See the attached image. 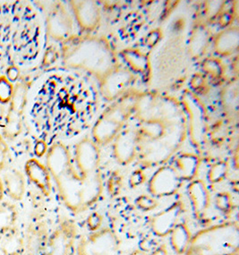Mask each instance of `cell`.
Listing matches in <instances>:
<instances>
[{"label": "cell", "instance_id": "cell-7", "mask_svg": "<svg viewBox=\"0 0 239 255\" xmlns=\"http://www.w3.org/2000/svg\"><path fill=\"white\" fill-rule=\"evenodd\" d=\"M129 113L128 105L115 106L102 116L95 128L94 135L99 142L106 143L119 131Z\"/></svg>", "mask_w": 239, "mask_h": 255}, {"label": "cell", "instance_id": "cell-21", "mask_svg": "<svg viewBox=\"0 0 239 255\" xmlns=\"http://www.w3.org/2000/svg\"><path fill=\"white\" fill-rule=\"evenodd\" d=\"M199 166L200 160L196 156L186 154L177 158L176 169L181 178L191 180L197 175Z\"/></svg>", "mask_w": 239, "mask_h": 255}, {"label": "cell", "instance_id": "cell-23", "mask_svg": "<svg viewBox=\"0 0 239 255\" xmlns=\"http://www.w3.org/2000/svg\"><path fill=\"white\" fill-rule=\"evenodd\" d=\"M215 205L219 211L224 215L230 214L233 210V201L231 194L227 192H222L217 194L215 198Z\"/></svg>", "mask_w": 239, "mask_h": 255}, {"label": "cell", "instance_id": "cell-9", "mask_svg": "<svg viewBox=\"0 0 239 255\" xmlns=\"http://www.w3.org/2000/svg\"><path fill=\"white\" fill-rule=\"evenodd\" d=\"M186 211L182 202H176L164 211L153 216L150 221L151 232L158 238H166L179 223L181 216Z\"/></svg>", "mask_w": 239, "mask_h": 255}, {"label": "cell", "instance_id": "cell-29", "mask_svg": "<svg viewBox=\"0 0 239 255\" xmlns=\"http://www.w3.org/2000/svg\"><path fill=\"white\" fill-rule=\"evenodd\" d=\"M120 177L118 176H114L112 178H111V180L110 181V187H109V190H110V194H118V192L120 191Z\"/></svg>", "mask_w": 239, "mask_h": 255}, {"label": "cell", "instance_id": "cell-32", "mask_svg": "<svg viewBox=\"0 0 239 255\" xmlns=\"http://www.w3.org/2000/svg\"><path fill=\"white\" fill-rule=\"evenodd\" d=\"M47 150V147L45 145L44 143L42 142H39L35 147V153L38 157H41L42 155H44Z\"/></svg>", "mask_w": 239, "mask_h": 255}, {"label": "cell", "instance_id": "cell-35", "mask_svg": "<svg viewBox=\"0 0 239 255\" xmlns=\"http://www.w3.org/2000/svg\"><path fill=\"white\" fill-rule=\"evenodd\" d=\"M128 255H147L145 252L142 251V250H139V249H136V250H133V252H131Z\"/></svg>", "mask_w": 239, "mask_h": 255}, {"label": "cell", "instance_id": "cell-6", "mask_svg": "<svg viewBox=\"0 0 239 255\" xmlns=\"http://www.w3.org/2000/svg\"><path fill=\"white\" fill-rule=\"evenodd\" d=\"M181 180L176 168L168 166L159 167L149 181L148 190L156 198L171 196L180 188Z\"/></svg>", "mask_w": 239, "mask_h": 255}, {"label": "cell", "instance_id": "cell-33", "mask_svg": "<svg viewBox=\"0 0 239 255\" xmlns=\"http://www.w3.org/2000/svg\"><path fill=\"white\" fill-rule=\"evenodd\" d=\"M4 185H3V182L0 177V203L4 201Z\"/></svg>", "mask_w": 239, "mask_h": 255}, {"label": "cell", "instance_id": "cell-3", "mask_svg": "<svg viewBox=\"0 0 239 255\" xmlns=\"http://www.w3.org/2000/svg\"><path fill=\"white\" fill-rule=\"evenodd\" d=\"M120 241L118 234L111 227H102L95 232L81 238L77 247V255H116L120 251Z\"/></svg>", "mask_w": 239, "mask_h": 255}, {"label": "cell", "instance_id": "cell-10", "mask_svg": "<svg viewBox=\"0 0 239 255\" xmlns=\"http://www.w3.org/2000/svg\"><path fill=\"white\" fill-rule=\"evenodd\" d=\"M80 176L87 178L99 172L100 152L92 141H84L77 144L73 159Z\"/></svg>", "mask_w": 239, "mask_h": 255}, {"label": "cell", "instance_id": "cell-22", "mask_svg": "<svg viewBox=\"0 0 239 255\" xmlns=\"http://www.w3.org/2000/svg\"><path fill=\"white\" fill-rule=\"evenodd\" d=\"M14 85L5 75H0V104H8L13 96Z\"/></svg>", "mask_w": 239, "mask_h": 255}, {"label": "cell", "instance_id": "cell-2", "mask_svg": "<svg viewBox=\"0 0 239 255\" xmlns=\"http://www.w3.org/2000/svg\"><path fill=\"white\" fill-rule=\"evenodd\" d=\"M239 223L230 220L193 234L185 255H239Z\"/></svg>", "mask_w": 239, "mask_h": 255}, {"label": "cell", "instance_id": "cell-11", "mask_svg": "<svg viewBox=\"0 0 239 255\" xmlns=\"http://www.w3.org/2000/svg\"><path fill=\"white\" fill-rule=\"evenodd\" d=\"M72 23L67 11L61 5H56L47 18V33L55 40L67 38L71 31Z\"/></svg>", "mask_w": 239, "mask_h": 255}, {"label": "cell", "instance_id": "cell-27", "mask_svg": "<svg viewBox=\"0 0 239 255\" xmlns=\"http://www.w3.org/2000/svg\"><path fill=\"white\" fill-rule=\"evenodd\" d=\"M9 149L7 142L0 134V172L3 171L7 166Z\"/></svg>", "mask_w": 239, "mask_h": 255}, {"label": "cell", "instance_id": "cell-1", "mask_svg": "<svg viewBox=\"0 0 239 255\" xmlns=\"http://www.w3.org/2000/svg\"><path fill=\"white\" fill-rule=\"evenodd\" d=\"M46 167L53 177L59 196L67 209L76 214L84 211V187L91 176L87 178L80 176L67 147L62 143L51 146L46 156Z\"/></svg>", "mask_w": 239, "mask_h": 255}, {"label": "cell", "instance_id": "cell-19", "mask_svg": "<svg viewBox=\"0 0 239 255\" xmlns=\"http://www.w3.org/2000/svg\"><path fill=\"white\" fill-rule=\"evenodd\" d=\"M80 4H74L76 18L81 25L85 28H92L98 21L97 6L93 2H78Z\"/></svg>", "mask_w": 239, "mask_h": 255}, {"label": "cell", "instance_id": "cell-14", "mask_svg": "<svg viewBox=\"0 0 239 255\" xmlns=\"http://www.w3.org/2000/svg\"><path fill=\"white\" fill-rule=\"evenodd\" d=\"M1 179L4 195L12 202L22 201L26 192V181L23 173L17 168H11L4 172Z\"/></svg>", "mask_w": 239, "mask_h": 255}, {"label": "cell", "instance_id": "cell-15", "mask_svg": "<svg viewBox=\"0 0 239 255\" xmlns=\"http://www.w3.org/2000/svg\"><path fill=\"white\" fill-rule=\"evenodd\" d=\"M115 157L119 163L127 165L132 162L136 154V141L132 132H124L116 141Z\"/></svg>", "mask_w": 239, "mask_h": 255}, {"label": "cell", "instance_id": "cell-4", "mask_svg": "<svg viewBox=\"0 0 239 255\" xmlns=\"http://www.w3.org/2000/svg\"><path fill=\"white\" fill-rule=\"evenodd\" d=\"M28 86L24 83H18L14 86L13 96L9 102L7 114L5 115L3 126L4 140L13 141L22 132V118L26 107Z\"/></svg>", "mask_w": 239, "mask_h": 255}, {"label": "cell", "instance_id": "cell-30", "mask_svg": "<svg viewBox=\"0 0 239 255\" xmlns=\"http://www.w3.org/2000/svg\"><path fill=\"white\" fill-rule=\"evenodd\" d=\"M20 75V71L16 66H10L7 71H6V78L11 82H16Z\"/></svg>", "mask_w": 239, "mask_h": 255}, {"label": "cell", "instance_id": "cell-17", "mask_svg": "<svg viewBox=\"0 0 239 255\" xmlns=\"http://www.w3.org/2000/svg\"><path fill=\"white\" fill-rule=\"evenodd\" d=\"M193 234L186 222H179L169 234V243L177 255H185L190 245Z\"/></svg>", "mask_w": 239, "mask_h": 255}, {"label": "cell", "instance_id": "cell-18", "mask_svg": "<svg viewBox=\"0 0 239 255\" xmlns=\"http://www.w3.org/2000/svg\"><path fill=\"white\" fill-rule=\"evenodd\" d=\"M17 206L11 201H3L0 203V235L16 227L17 223Z\"/></svg>", "mask_w": 239, "mask_h": 255}, {"label": "cell", "instance_id": "cell-13", "mask_svg": "<svg viewBox=\"0 0 239 255\" xmlns=\"http://www.w3.org/2000/svg\"><path fill=\"white\" fill-rule=\"evenodd\" d=\"M187 190L195 218L204 220L211 204V196L206 185L202 180H195L188 185Z\"/></svg>", "mask_w": 239, "mask_h": 255}, {"label": "cell", "instance_id": "cell-31", "mask_svg": "<svg viewBox=\"0 0 239 255\" xmlns=\"http://www.w3.org/2000/svg\"><path fill=\"white\" fill-rule=\"evenodd\" d=\"M151 255H168V248L166 245H160L159 247L155 248Z\"/></svg>", "mask_w": 239, "mask_h": 255}, {"label": "cell", "instance_id": "cell-34", "mask_svg": "<svg viewBox=\"0 0 239 255\" xmlns=\"http://www.w3.org/2000/svg\"><path fill=\"white\" fill-rule=\"evenodd\" d=\"M4 117H5V116H4V106L2 105V104H0V127H1L2 123L4 122Z\"/></svg>", "mask_w": 239, "mask_h": 255}, {"label": "cell", "instance_id": "cell-24", "mask_svg": "<svg viewBox=\"0 0 239 255\" xmlns=\"http://www.w3.org/2000/svg\"><path fill=\"white\" fill-rule=\"evenodd\" d=\"M229 171V167L226 162L215 164L209 172V180L213 184H217L225 179Z\"/></svg>", "mask_w": 239, "mask_h": 255}, {"label": "cell", "instance_id": "cell-26", "mask_svg": "<svg viewBox=\"0 0 239 255\" xmlns=\"http://www.w3.org/2000/svg\"><path fill=\"white\" fill-rule=\"evenodd\" d=\"M136 205L142 211H151L158 207V202L153 197L142 195L136 199Z\"/></svg>", "mask_w": 239, "mask_h": 255}, {"label": "cell", "instance_id": "cell-5", "mask_svg": "<svg viewBox=\"0 0 239 255\" xmlns=\"http://www.w3.org/2000/svg\"><path fill=\"white\" fill-rule=\"evenodd\" d=\"M77 235L76 222L71 219L63 218L49 235L43 255H73Z\"/></svg>", "mask_w": 239, "mask_h": 255}, {"label": "cell", "instance_id": "cell-12", "mask_svg": "<svg viewBox=\"0 0 239 255\" xmlns=\"http://www.w3.org/2000/svg\"><path fill=\"white\" fill-rule=\"evenodd\" d=\"M24 172L28 179L40 190L44 196L51 193V175L46 165L37 158H30L24 165Z\"/></svg>", "mask_w": 239, "mask_h": 255}, {"label": "cell", "instance_id": "cell-25", "mask_svg": "<svg viewBox=\"0 0 239 255\" xmlns=\"http://www.w3.org/2000/svg\"><path fill=\"white\" fill-rule=\"evenodd\" d=\"M103 225V216L100 212H92L90 215L87 217L86 220V226L91 232H95L99 229L102 228Z\"/></svg>", "mask_w": 239, "mask_h": 255}, {"label": "cell", "instance_id": "cell-28", "mask_svg": "<svg viewBox=\"0 0 239 255\" xmlns=\"http://www.w3.org/2000/svg\"><path fill=\"white\" fill-rule=\"evenodd\" d=\"M144 180H145V176L143 175V173L140 170H137V171L133 172V174L131 175L130 184H131V186L135 187L138 185H142Z\"/></svg>", "mask_w": 239, "mask_h": 255}, {"label": "cell", "instance_id": "cell-8", "mask_svg": "<svg viewBox=\"0 0 239 255\" xmlns=\"http://www.w3.org/2000/svg\"><path fill=\"white\" fill-rule=\"evenodd\" d=\"M49 236L47 220L39 214L34 216L24 235L25 250L23 255H43Z\"/></svg>", "mask_w": 239, "mask_h": 255}, {"label": "cell", "instance_id": "cell-20", "mask_svg": "<svg viewBox=\"0 0 239 255\" xmlns=\"http://www.w3.org/2000/svg\"><path fill=\"white\" fill-rule=\"evenodd\" d=\"M239 46V30L238 28L229 29L218 36L215 47L217 52L222 55H230L238 49Z\"/></svg>", "mask_w": 239, "mask_h": 255}, {"label": "cell", "instance_id": "cell-16", "mask_svg": "<svg viewBox=\"0 0 239 255\" xmlns=\"http://www.w3.org/2000/svg\"><path fill=\"white\" fill-rule=\"evenodd\" d=\"M0 249L3 255H23L25 250L24 235L17 226L1 235Z\"/></svg>", "mask_w": 239, "mask_h": 255}]
</instances>
